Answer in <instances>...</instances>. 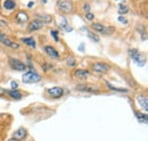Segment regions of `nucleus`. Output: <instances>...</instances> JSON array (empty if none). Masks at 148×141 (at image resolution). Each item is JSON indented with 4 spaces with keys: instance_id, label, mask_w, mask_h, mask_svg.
I'll use <instances>...</instances> for the list:
<instances>
[{
    "instance_id": "35",
    "label": "nucleus",
    "mask_w": 148,
    "mask_h": 141,
    "mask_svg": "<svg viewBox=\"0 0 148 141\" xmlns=\"http://www.w3.org/2000/svg\"><path fill=\"white\" fill-rule=\"evenodd\" d=\"M8 141H18V140H16V139H14V138H12V139H9Z\"/></svg>"
},
{
    "instance_id": "34",
    "label": "nucleus",
    "mask_w": 148,
    "mask_h": 141,
    "mask_svg": "<svg viewBox=\"0 0 148 141\" xmlns=\"http://www.w3.org/2000/svg\"><path fill=\"white\" fill-rule=\"evenodd\" d=\"M83 47H84V44H81V46H80V51H82V53L84 51V50H83Z\"/></svg>"
},
{
    "instance_id": "5",
    "label": "nucleus",
    "mask_w": 148,
    "mask_h": 141,
    "mask_svg": "<svg viewBox=\"0 0 148 141\" xmlns=\"http://www.w3.org/2000/svg\"><path fill=\"white\" fill-rule=\"evenodd\" d=\"M8 64L10 66V68L14 70H17V72H24V70L27 68V65L23 62H21L17 58H14V57H9L8 59Z\"/></svg>"
},
{
    "instance_id": "21",
    "label": "nucleus",
    "mask_w": 148,
    "mask_h": 141,
    "mask_svg": "<svg viewBox=\"0 0 148 141\" xmlns=\"http://www.w3.org/2000/svg\"><path fill=\"white\" fill-rule=\"evenodd\" d=\"M136 113V117L137 120L143 124H147L148 123V117H147V114L146 113H141V112H138V110H134Z\"/></svg>"
},
{
    "instance_id": "6",
    "label": "nucleus",
    "mask_w": 148,
    "mask_h": 141,
    "mask_svg": "<svg viewBox=\"0 0 148 141\" xmlns=\"http://www.w3.org/2000/svg\"><path fill=\"white\" fill-rule=\"evenodd\" d=\"M0 43H2L3 46H6V47H8V48L14 49V50H18L19 48H21L19 43L15 42V41H13V40H10L7 35L3 34L1 31H0Z\"/></svg>"
},
{
    "instance_id": "11",
    "label": "nucleus",
    "mask_w": 148,
    "mask_h": 141,
    "mask_svg": "<svg viewBox=\"0 0 148 141\" xmlns=\"http://www.w3.org/2000/svg\"><path fill=\"white\" fill-rule=\"evenodd\" d=\"M90 75V72L88 70H83V68H76L73 72V77L77 80H87Z\"/></svg>"
},
{
    "instance_id": "26",
    "label": "nucleus",
    "mask_w": 148,
    "mask_h": 141,
    "mask_svg": "<svg viewBox=\"0 0 148 141\" xmlns=\"http://www.w3.org/2000/svg\"><path fill=\"white\" fill-rule=\"evenodd\" d=\"M58 33H59V32H58L57 30H50V35L54 38V40H55L56 42H58V40H59V39H58Z\"/></svg>"
},
{
    "instance_id": "28",
    "label": "nucleus",
    "mask_w": 148,
    "mask_h": 141,
    "mask_svg": "<svg viewBox=\"0 0 148 141\" xmlns=\"http://www.w3.org/2000/svg\"><path fill=\"white\" fill-rule=\"evenodd\" d=\"M119 22L122 23V24H128V18L124 17V16H119Z\"/></svg>"
},
{
    "instance_id": "16",
    "label": "nucleus",
    "mask_w": 148,
    "mask_h": 141,
    "mask_svg": "<svg viewBox=\"0 0 148 141\" xmlns=\"http://www.w3.org/2000/svg\"><path fill=\"white\" fill-rule=\"evenodd\" d=\"M26 134H27L26 130H25L24 127H19V129H17V130L14 132L13 138L16 139V140H18V141H22L25 137H26Z\"/></svg>"
},
{
    "instance_id": "20",
    "label": "nucleus",
    "mask_w": 148,
    "mask_h": 141,
    "mask_svg": "<svg viewBox=\"0 0 148 141\" xmlns=\"http://www.w3.org/2000/svg\"><path fill=\"white\" fill-rule=\"evenodd\" d=\"M7 94L12 98V99H15V100H19L23 98V93L19 91V90H9V91H6Z\"/></svg>"
},
{
    "instance_id": "24",
    "label": "nucleus",
    "mask_w": 148,
    "mask_h": 141,
    "mask_svg": "<svg viewBox=\"0 0 148 141\" xmlns=\"http://www.w3.org/2000/svg\"><path fill=\"white\" fill-rule=\"evenodd\" d=\"M106 86H107V88L113 90V91H117V92H128V90L124 88H116V87H114V86H112L111 83H108V82H106Z\"/></svg>"
},
{
    "instance_id": "27",
    "label": "nucleus",
    "mask_w": 148,
    "mask_h": 141,
    "mask_svg": "<svg viewBox=\"0 0 148 141\" xmlns=\"http://www.w3.org/2000/svg\"><path fill=\"white\" fill-rule=\"evenodd\" d=\"M84 17L86 19H88V21H93V18H95V15H93L91 12H88V13H86V15H84Z\"/></svg>"
},
{
    "instance_id": "31",
    "label": "nucleus",
    "mask_w": 148,
    "mask_h": 141,
    "mask_svg": "<svg viewBox=\"0 0 148 141\" xmlns=\"http://www.w3.org/2000/svg\"><path fill=\"white\" fill-rule=\"evenodd\" d=\"M10 86H12L13 90H17V88H18V84H17V82H15V81H12Z\"/></svg>"
},
{
    "instance_id": "14",
    "label": "nucleus",
    "mask_w": 148,
    "mask_h": 141,
    "mask_svg": "<svg viewBox=\"0 0 148 141\" xmlns=\"http://www.w3.org/2000/svg\"><path fill=\"white\" fill-rule=\"evenodd\" d=\"M15 21L18 23V24H24V23H27L29 22V14L24 10H19L18 13L16 14L15 16Z\"/></svg>"
},
{
    "instance_id": "30",
    "label": "nucleus",
    "mask_w": 148,
    "mask_h": 141,
    "mask_svg": "<svg viewBox=\"0 0 148 141\" xmlns=\"http://www.w3.org/2000/svg\"><path fill=\"white\" fill-rule=\"evenodd\" d=\"M83 9H84V12L86 13H88V12H90V5L89 3H83Z\"/></svg>"
},
{
    "instance_id": "9",
    "label": "nucleus",
    "mask_w": 148,
    "mask_h": 141,
    "mask_svg": "<svg viewBox=\"0 0 148 141\" xmlns=\"http://www.w3.org/2000/svg\"><path fill=\"white\" fill-rule=\"evenodd\" d=\"M75 90L81 92H88V93H99L100 90L95 86H88V84H77L75 87Z\"/></svg>"
},
{
    "instance_id": "1",
    "label": "nucleus",
    "mask_w": 148,
    "mask_h": 141,
    "mask_svg": "<svg viewBox=\"0 0 148 141\" xmlns=\"http://www.w3.org/2000/svg\"><path fill=\"white\" fill-rule=\"evenodd\" d=\"M90 26L96 33H99V34L111 35L115 32L114 26H107V25H104L101 23H91Z\"/></svg>"
},
{
    "instance_id": "8",
    "label": "nucleus",
    "mask_w": 148,
    "mask_h": 141,
    "mask_svg": "<svg viewBox=\"0 0 148 141\" xmlns=\"http://www.w3.org/2000/svg\"><path fill=\"white\" fill-rule=\"evenodd\" d=\"M47 94L53 99H59L64 94V89L62 87H53L47 89Z\"/></svg>"
},
{
    "instance_id": "29",
    "label": "nucleus",
    "mask_w": 148,
    "mask_h": 141,
    "mask_svg": "<svg viewBox=\"0 0 148 141\" xmlns=\"http://www.w3.org/2000/svg\"><path fill=\"white\" fill-rule=\"evenodd\" d=\"M41 67L43 68V70H45V72H47L48 70H51V67H53V66H51L50 64H47V63H45L43 65H41Z\"/></svg>"
},
{
    "instance_id": "36",
    "label": "nucleus",
    "mask_w": 148,
    "mask_h": 141,
    "mask_svg": "<svg viewBox=\"0 0 148 141\" xmlns=\"http://www.w3.org/2000/svg\"><path fill=\"white\" fill-rule=\"evenodd\" d=\"M41 1H42V2H43V3H46V2H47V1H48V0H41Z\"/></svg>"
},
{
    "instance_id": "33",
    "label": "nucleus",
    "mask_w": 148,
    "mask_h": 141,
    "mask_svg": "<svg viewBox=\"0 0 148 141\" xmlns=\"http://www.w3.org/2000/svg\"><path fill=\"white\" fill-rule=\"evenodd\" d=\"M0 26H2V27H5V26H7V22H3V21H0Z\"/></svg>"
},
{
    "instance_id": "19",
    "label": "nucleus",
    "mask_w": 148,
    "mask_h": 141,
    "mask_svg": "<svg viewBox=\"0 0 148 141\" xmlns=\"http://www.w3.org/2000/svg\"><path fill=\"white\" fill-rule=\"evenodd\" d=\"M21 41L24 43V44H26L27 47H30V48H33V49H36L37 48V42H36V40L33 39V38H22L21 39Z\"/></svg>"
},
{
    "instance_id": "18",
    "label": "nucleus",
    "mask_w": 148,
    "mask_h": 141,
    "mask_svg": "<svg viewBox=\"0 0 148 141\" xmlns=\"http://www.w3.org/2000/svg\"><path fill=\"white\" fill-rule=\"evenodd\" d=\"M58 26L62 29V30H64V31H66V32H71L73 29L69 25V22H67V19L65 17H60L59 18V23H58Z\"/></svg>"
},
{
    "instance_id": "32",
    "label": "nucleus",
    "mask_w": 148,
    "mask_h": 141,
    "mask_svg": "<svg viewBox=\"0 0 148 141\" xmlns=\"http://www.w3.org/2000/svg\"><path fill=\"white\" fill-rule=\"evenodd\" d=\"M34 5H36V2H34V1H30V2L27 3V7H29V8H32Z\"/></svg>"
},
{
    "instance_id": "10",
    "label": "nucleus",
    "mask_w": 148,
    "mask_h": 141,
    "mask_svg": "<svg viewBox=\"0 0 148 141\" xmlns=\"http://www.w3.org/2000/svg\"><path fill=\"white\" fill-rule=\"evenodd\" d=\"M43 51L46 53V55L48 56V57H50L51 59H59V53H58V50L56 49L55 47H53V46H45L43 47Z\"/></svg>"
},
{
    "instance_id": "25",
    "label": "nucleus",
    "mask_w": 148,
    "mask_h": 141,
    "mask_svg": "<svg viewBox=\"0 0 148 141\" xmlns=\"http://www.w3.org/2000/svg\"><path fill=\"white\" fill-rule=\"evenodd\" d=\"M66 64H67V66H70V67H74V66H75V59H74V57H72V56L67 57V58H66Z\"/></svg>"
},
{
    "instance_id": "15",
    "label": "nucleus",
    "mask_w": 148,
    "mask_h": 141,
    "mask_svg": "<svg viewBox=\"0 0 148 141\" xmlns=\"http://www.w3.org/2000/svg\"><path fill=\"white\" fill-rule=\"evenodd\" d=\"M137 101H138V104L139 106L144 109V112L145 113H147L148 110V99H147V96H144V94H139L138 97H137Z\"/></svg>"
},
{
    "instance_id": "4",
    "label": "nucleus",
    "mask_w": 148,
    "mask_h": 141,
    "mask_svg": "<svg viewBox=\"0 0 148 141\" xmlns=\"http://www.w3.org/2000/svg\"><path fill=\"white\" fill-rule=\"evenodd\" d=\"M57 8L64 14H70L73 13L74 5L70 0H57Z\"/></svg>"
},
{
    "instance_id": "22",
    "label": "nucleus",
    "mask_w": 148,
    "mask_h": 141,
    "mask_svg": "<svg viewBox=\"0 0 148 141\" xmlns=\"http://www.w3.org/2000/svg\"><path fill=\"white\" fill-rule=\"evenodd\" d=\"M128 12H129V7L127 5H123V3L119 5V14H120V16H123V15L128 14Z\"/></svg>"
},
{
    "instance_id": "7",
    "label": "nucleus",
    "mask_w": 148,
    "mask_h": 141,
    "mask_svg": "<svg viewBox=\"0 0 148 141\" xmlns=\"http://www.w3.org/2000/svg\"><path fill=\"white\" fill-rule=\"evenodd\" d=\"M91 68H92L93 72H96L98 74H105L110 70L111 66L106 63H103V62H96L91 65Z\"/></svg>"
},
{
    "instance_id": "12",
    "label": "nucleus",
    "mask_w": 148,
    "mask_h": 141,
    "mask_svg": "<svg viewBox=\"0 0 148 141\" xmlns=\"http://www.w3.org/2000/svg\"><path fill=\"white\" fill-rule=\"evenodd\" d=\"M36 19L40 21L42 24H50L54 18H53L51 15L46 14V13H37L36 14Z\"/></svg>"
},
{
    "instance_id": "2",
    "label": "nucleus",
    "mask_w": 148,
    "mask_h": 141,
    "mask_svg": "<svg viewBox=\"0 0 148 141\" xmlns=\"http://www.w3.org/2000/svg\"><path fill=\"white\" fill-rule=\"evenodd\" d=\"M22 81H23V83H27V84L38 83V82L41 81V75H40L38 72H36L34 70H29V72H26V73L23 75Z\"/></svg>"
},
{
    "instance_id": "17",
    "label": "nucleus",
    "mask_w": 148,
    "mask_h": 141,
    "mask_svg": "<svg viewBox=\"0 0 148 141\" xmlns=\"http://www.w3.org/2000/svg\"><path fill=\"white\" fill-rule=\"evenodd\" d=\"M2 7L6 10H14L17 7V2L15 0H3L2 1Z\"/></svg>"
},
{
    "instance_id": "23",
    "label": "nucleus",
    "mask_w": 148,
    "mask_h": 141,
    "mask_svg": "<svg viewBox=\"0 0 148 141\" xmlns=\"http://www.w3.org/2000/svg\"><path fill=\"white\" fill-rule=\"evenodd\" d=\"M87 36H88L91 41H93V42H99V41H100V38L97 35V33H95L92 31H87Z\"/></svg>"
},
{
    "instance_id": "13",
    "label": "nucleus",
    "mask_w": 148,
    "mask_h": 141,
    "mask_svg": "<svg viewBox=\"0 0 148 141\" xmlns=\"http://www.w3.org/2000/svg\"><path fill=\"white\" fill-rule=\"evenodd\" d=\"M42 27H43V24H42L40 21L33 19V21H31V22L29 23V25H27V31H29V32H34V31L41 30Z\"/></svg>"
},
{
    "instance_id": "3",
    "label": "nucleus",
    "mask_w": 148,
    "mask_h": 141,
    "mask_svg": "<svg viewBox=\"0 0 148 141\" xmlns=\"http://www.w3.org/2000/svg\"><path fill=\"white\" fill-rule=\"evenodd\" d=\"M129 55L130 57H131V59H132V62L134 64H137L139 67H143L145 65L146 59H145L144 55L140 53L139 50H137V49H129Z\"/></svg>"
}]
</instances>
